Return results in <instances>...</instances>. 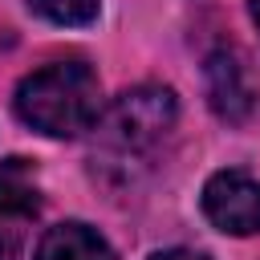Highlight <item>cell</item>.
<instances>
[{"label": "cell", "mask_w": 260, "mask_h": 260, "mask_svg": "<svg viewBox=\"0 0 260 260\" xmlns=\"http://www.w3.org/2000/svg\"><path fill=\"white\" fill-rule=\"evenodd\" d=\"M16 118L49 138H77L102 118V85L85 61H53L16 85Z\"/></svg>", "instance_id": "6da1fadb"}, {"label": "cell", "mask_w": 260, "mask_h": 260, "mask_svg": "<svg viewBox=\"0 0 260 260\" xmlns=\"http://www.w3.org/2000/svg\"><path fill=\"white\" fill-rule=\"evenodd\" d=\"M175 126V93L162 85L126 89L110 110H102L98 126L102 138L118 150H146Z\"/></svg>", "instance_id": "7a4b0ae2"}, {"label": "cell", "mask_w": 260, "mask_h": 260, "mask_svg": "<svg viewBox=\"0 0 260 260\" xmlns=\"http://www.w3.org/2000/svg\"><path fill=\"white\" fill-rule=\"evenodd\" d=\"M32 260H114V248L89 223L69 219V223H57L41 236Z\"/></svg>", "instance_id": "5b68a950"}, {"label": "cell", "mask_w": 260, "mask_h": 260, "mask_svg": "<svg viewBox=\"0 0 260 260\" xmlns=\"http://www.w3.org/2000/svg\"><path fill=\"white\" fill-rule=\"evenodd\" d=\"M150 260H207L203 252H191V248H167V252H154Z\"/></svg>", "instance_id": "ba28073f"}, {"label": "cell", "mask_w": 260, "mask_h": 260, "mask_svg": "<svg viewBox=\"0 0 260 260\" xmlns=\"http://www.w3.org/2000/svg\"><path fill=\"white\" fill-rule=\"evenodd\" d=\"M28 8L53 24H93L102 0H28Z\"/></svg>", "instance_id": "52a82bcc"}, {"label": "cell", "mask_w": 260, "mask_h": 260, "mask_svg": "<svg viewBox=\"0 0 260 260\" xmlns=\"http://www.w3.org/2000/svg\"><path fill=\"white\" fill-rule=\"evenodd\" d=\"M41 207L37 195V175L28 158H8L0 162V215H32Z\"/></svg>", "instance_id": "8992f818"}, {"label": "cell", "mask_w": 260, "mask_h": 260, "mask_svg": "<svg viewBox=\"0 0 260 260\" xmlns=\"http://www.w3.org/2000/svg\"><path fill=\"white\" fill-rule=\"evenodd\" d=\"M0 260H16V236L8 228H0Z\"/></svg>", "instance_id": "9c48e42d"}, {"label": "cell", "mask_w": 260, "mask_h": 260, "mask_svg": "<svg viewBox=\"0 0 260 260\" xmlns=\"http://www.w3.org/2000/svg\"><path fill=\"white\" fill-rule=\"evenodd\" d=\"M207 98L223 122H244L252 114V85L244 77V65L236 61V53L215 49L207 57Z\"/></svg>", "instance_id": "277c9868"}, {"label": "cell", "mask_w": 260, "mask_h": 260, "mask_svg": "<svg viewBox=\"0 0 260 260\" xmlns=\"http://www.w3.org/2000/svg\"><path fill=\"white\" fill-rule=\"evenodd\" d=\"M248 12H252V20H256V28H260V0H248Z\"/></svg>", "instance_id": "30bf717a"}, {"label": "cell", "mask_w": 260, "mask_h": 260, "mask_svg": "<svg viewBox=\"0 0 260 260\" xmlns=\"http://www.w3.org/2000/svg\"><path fill=\"white\" fill-rule=\"evenodd\" d=\"M203 215L228 236H260V183L244 171H215L203 183Z\"/></svg>", "instance_id": "3957f363"}]
</instances>
